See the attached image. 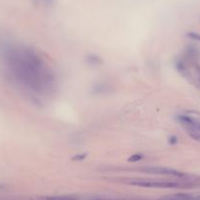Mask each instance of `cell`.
<instances>
[{
  "label": "cell",
  "mask_w": 200,
  "mask_h": 200,
  "mask_svg": "<svg viewBox=\"0 0 200 200\" xmlns=\"http://www.w3.org/2000/svg\"><path fill=\"white\" fill-rule=\"evenodd\" d=\"M162 200H199V198L190 196V195H186V194H177V195H174V196L166 197Z\"/></svg>",
  "instance_id": "8992f818"
},
{
  "label": "cell",
  "mask_w": 200,
  "mask_h": 200,
  "mask_svg": "<svg viewBox=\"0 0 200 200\" xmlns=\"http://www.w3.org/2000/svg\"><path fill=\"white\" fill-rule=\"evenodd\" d=\"M145 172L150 174H156V175H165V176H173V177H185V174L181 173L179 171H177L175 169H171V168L166 167H146Z\"/></svg>",
  "instance_id": "7a4b0ae2"
},
{
  "label": "cell",
  "mask_w": 200,
  "mask_h": 200,
  "mask_svg": "<svg viewBox=\"0 0 200 200\" xmlns=\"http://www.w3.org/2000/svg\"><path fill=\"white\" fill-rule=\"evenodd\" d=\"M87 157V153H79V154H76L72 160L73 161H82Z\"/></svg>",
  "instance_id": "9c48e42d"
},
{
  "label": "cell",
  "mask_w": 200,
  "mask_h": 200,
  "mask_svg": "<svg viewBox=\"0 0 200 200\" xmlns=\"http://www.w3.org/2000/svg\"><path fill=\"white\" fill-rule=\"evenodd\" d=\"M179 142V138L176 137V135H171V137L168 138V143L170 145H176Z\"/></svg>",
  "instance_id": "8fae6325"
},
{
  "label": "cell",
  "mask_w": 200,
  "mask_h": 200,
  "mask_svg": "<svg viewBox=\"0 0 200 200\" xmlns=\"http://www.w3.org/2000/svg\"><path fill=\"white\" fill-rule=\"evenodd\" d=\"M143 159V154L141 153H134L133 155H131L129 159H127V161L130 163H137V162H139L141 161Z\"/></svg>",
  "instance_id": "52a82bcc"
},
{
  "label": "cell",
  "mask_w": 200,
  "mask_h": 200,
  "mask_svg": "<svg viewBox=\"0 0 200 200\" xmlns=\"http://www.w3.org/2000/svg\"><path fill=\"white\" fill-rule=\"evenodd\" d=\"M189 134L195 140L200 141V131H195V130H189Z\"/></svg>",
  "instance_id": "ba28073f"
},
{
  "label": "cell",
  "mask_w": 200,
  "mask_h": 200,
  "mask_svg": "<svg viewBox=\"0 0 200 200\" xmlns=\"http://www.w3.org/2000/svg\"><path fill=\"white\" fill-rule=\"evenodd\" d=\"M186 35H187V37L193 39V40L200 41V34H197V33H194V31H190V33H189Z\"/></svg>",
  "instance_id": "30bf717a"
},
{
  "label": "cell",
  "mask_w": 200,
  "mask_h": 200,
  "mask_svg": "<svg viewBox=\"0 0 200 200\" xmlns=\"http://www.w3.org/2000/svg\"><path fill=\"white\" fill-rule=\"evenodd\" d=\"M0 57L12 77L23 85L42 92L53 85L54 78L46 64L31 47L3 42Z\"/></svg>",
  "instance_id": "6da1fadb"
},
{
  "label": "cell",
  "mask_w": 200,
  "mask_h": 200,
  "mask_svg": "<svg viewBox=\"0 0 200 200\" xmlns=\"http://www.w3.org/2000/svg\"><path fill=\"white\" fill-rule=\"evenodd\" d=\"M108 90V86L104 83H95V85L91 87V91L94 94H102L105 93Z\"/></svg>",
  "instance_id": "5b68a950"
},
{
  "label": "cell",
  "mask_w": 200,
  "mask_h": 200,
  "mask_svg": "<svg viewBox=\"0 0 200 200\" xmlns=\"http://www.w3.org/2000/svg\"><path fill=\"white\" fill-rule=\"evenodd\" d=\"M131 185L142 186V187H155V189H168V187H176L178 183L170 182H146V181H138L131 182Z\"/></svg>",
  "instance_id": "3957f363"
},
{
  "label": "cell",
  "mask_w": 200,
  "mask_h": 200,
  "mask_svg": "<svg viewBox=\"0 0 200 200\" xmlns=\"http://www.w3.org/2000/svg\"><path fill=\"white\" fill-rule=\"evenodd\" d=\"M85 61H86V63H89L91 66H98L102 63L101 58H100L98 55L93 54V53L87 54L85 56Z\"/></svg>",
  "instance_id": "277c9868"
}]
</instances>
